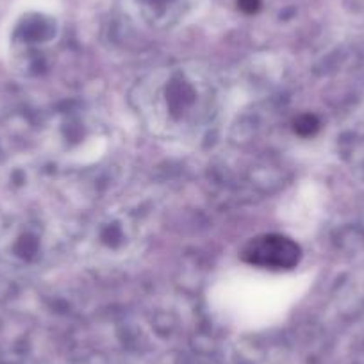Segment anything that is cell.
I'll use <instances>...</instances> for the list:
<instances>
[{
    "mask_svg": "<svg viewBox=\"0 0 364 364\" xmlns=\"http://www.w3.org/2000/svg\"><path fill=\"white\" fill-rule=\"evenodd\" d=\"M241 257L264 269H293L302 259V248L282 234H262L245 245Z\"/></svg>",
    "mask_w": 364,
    "mask_h": 364,
    "instance_id": "cell-1",
    "label": "cell"
},
{
    "mask_svg": "<svg viewBox=\"0 0 364 364\" xmlns=\"http://www.w3.org/2000/svg\"><path fill=\"white\" fill-rule=\"evenodd\" d=\"M316 129H318V120L314 117H311V114H304V117H300L299 120L295 122V131L299 132L300 136L314 134Z\"/></svg>",
    "mask_w": 364,
    "mask_h": 364,
    "instance_id": "cell-2",
    "label": "cell"
},
{
    "mask_svg": "<svg viewBox=\"0 0 364 364\" xmlns=\"http://www.w3.org/2000/svg\"><path fill=\"white\" fill-rule=\"evenodd\" d=\"M237 4H240V9L243 13H257L259 8H261V0H237Z\"/></svg>",
    "mask_w": 364,
    "mask_h": 364,
    "instance_id": "cell-3",
    "label": "cell"
}]
</instances>
